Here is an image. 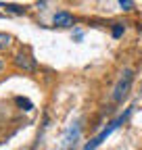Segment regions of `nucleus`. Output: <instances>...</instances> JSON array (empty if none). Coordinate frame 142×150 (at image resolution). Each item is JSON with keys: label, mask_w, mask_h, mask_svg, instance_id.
<instances>
[{"label": "nucleus", "mask_w": 142, "mask_h": 150, "mask_svg": "<svg viewBox=\"0 0 142 150\" xmlns=\"http://www.w3.org/2000/svg\"><path fill=\"white\" fill-rule=\"evenodd\" d=\"M123 31H126V25H123V23H113V38L123 35Z\"/></svg>", "instance_id": "39448f33"}, {"label": "nucleus", "mask_w": 142, "mask_h": 150, "mask_svg": "<svg viewBox=\"0 0 142 150\" xmlns=\"http://www.w3.org/2000/svg\"><path fill=\"white\" fill-rule=\"evenodd\" d=\"M15 100H17V104H21V106H25V110H29V108H31V102H29L27 98H21V96H17Z\"/></svg>", "instance_id": "0eeeda50"}, {"label": "nucleus", "mask_w": 142, "mask_h": 150, "mask_svg": "<svg viewBox=\"0 0 142 150\" xmlns=\"http://www.w3.org/2000/svg\"><path fill=\"white\" fill-rule=\"evenodd\" d=\"M117 2L123 6V11H132V8H134V2H132V0H117Z\"/></svg>", "instance_id": "6e6552de"}, {"label": "nucleus", "mask_w": 142, "mask_h": 150, "mask_svg": "<svg viewBox=\"0 0 142 150\" xmlns=\"http://www.w3.org/2000/svg\"><path fill=\"white\" fill-rule=\"evenodd\" d=\"M80 138V123L75 121L73 125L69 127V131L65 134V138H63V150H69L71 146H75V140Z\"/></svg>", "instance_id": "20e7f679"}, {"label": "nucleus", "mask_w": 142, "mask_h": 150, "mask_svg": "<svg viewBox=\"0 0 142 150\" xmlns=\"http://www.w3.org/2000/svg\"><path fill=\"white\" fill-rule=\"evenodd\" d=\"M11 40H13V38L9 33H0V48H9L11 46Z\"/></svg>", "instance_id": "423d86ee"}, {"label": "nucleus", "mask_w": 142, "mask_h": 150, "mask_svg": "<svg viewBox=\"0 0 142 150\" xmlns=\"http://www.w3.org/2000/svg\"><path fill=\"white\" fill-rule=\"evenodd\" d=\"M132 83H134V71H132V69H123L121 77L117 79V83H115V88H113V94H111L113 102H121L123 98H126L128 94H130Z\"/></svg>", "instance_id": "f257e3e1"}, {"label": "nucleus", "mask_w": 142, "mask_h": 150, "mask_svg": "<svg viewBox=\"0 0 142 150\" xmlns=\"http://www.w3.org/2000/svg\"><path fill=\"white\" fill-rule=\"evenodd\" d=\"M13 63H15V67L19 69V71H25V73H33L36 69H38L36 61L31 59L27 52H17V54H15V59H13Z\"/></svg>", "instance_id": "f03ea898"}, {"label": "nucleus", "mask_w": 142, "mask_h": 150, "mask_svg": "<svg viewBox=\"0 0 142 150\" xmlns=\"http://www.w3.org/2000/svg\"><path fill=\"white\" fill-rule=\"evenodd\" d=\"M0 69H2V61H0Z\"/></svg>", "instance_id": "9d476101"}, {"label": "nucleus", "mask_w": 142, "mask_h": 150, "mask_svg": "<svg viewBox=\"0 0 142 150\" xmlns=\"http://www.w3.org/2000/svg\"><path fill=\"white\" fill-rule=\"evenodd\" d=\"M52 25H55V27H73L75 25V19H73V15H69L67 11H59L55 17H52Z\"/></svg>", "instance_id": "7ed1b4c3"}, {"label": "nucleus", "mask_w": 142, "mask_h": 150, "mask_svg": "<svg viewBox=\"0 0 142 150\" xmlns=\"http://www.w3.org/2000/svg\"><path fill=\"white\" fill-rule=\"evenodd\" d=\"M6 8H9V11H13V13H25V6H15V4H9Z\"/></svg>", "instance_id": "1a4fd4ad"}]
</instances>
